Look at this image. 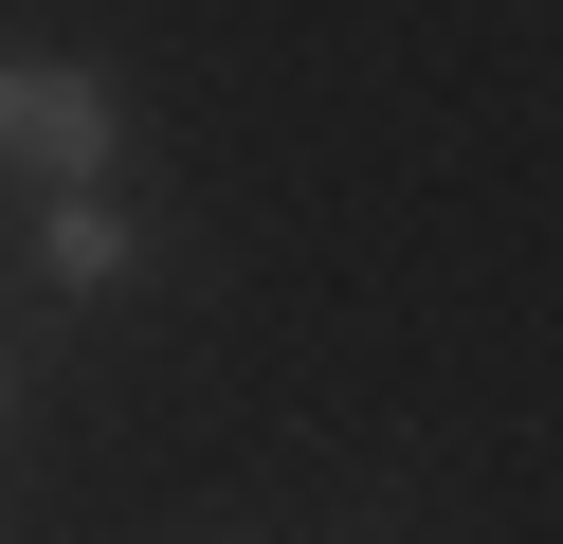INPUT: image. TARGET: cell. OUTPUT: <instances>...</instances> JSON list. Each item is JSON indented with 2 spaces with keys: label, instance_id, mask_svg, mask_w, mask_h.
<instances>
[{
  "label": "cell",
  "instance_id": "6da1fadb",
  "mask_svg": "<svg viewBox=\"0 0 563 544\" xmlns=\"http://www.w3.org/2000/svg\"><path fill=\"white\" fill-rule=\"evenodd\" d=\"M0 164L110 181V73H91V55H0Z\"/></svg>",
  "mask_w": 563,
  "mask_h": 544
},
{
  "label": "cell",
  "instance_id": "7a4b0ae2",
  "mask_svg": "<svg viewBox=\"0 0 563 544\" xmlns=\"http://www.w3.org/2000/svg\"><path fill=\"white\" fill-rule=\"evenodd\" d=\"M37 273L55 290H110L128 273V200H110V181H55V200H37Z\"/></svg>",
  "mask_w": 563,
  "mask_h": 544
}]
</instances>
